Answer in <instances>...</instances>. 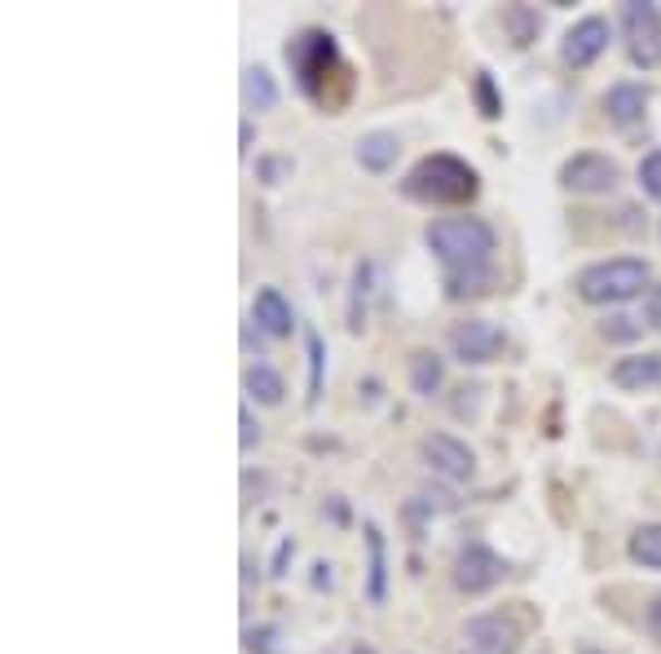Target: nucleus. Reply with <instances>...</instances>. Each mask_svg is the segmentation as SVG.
<instances>
[{
  "mask_svg": "<svg viewBox=\"0 0 661 654\" xmlns=\"http://www.w3.org/2000/svg\"><path fill=\"white\" fill-rule=\"evenodd\" d=\"M445 341H450V350H454V359L463 368H485V363H494L507 350L503 328L490 323V319H463V323H454L445 332Z\"/></svg>",
  "mask_w": 661,
  "mask_h": 654,
  "instance_id": "5",
  "label": "nucleus"
},
{
  "mask_svg": "<svg viewBox=\"0 0 661 654\" xmlns=\"http://www.w3.org/2000/svg\"><path fill=\"white\" fill-rule=\"evenodd\" d=\"M503 27L512 31L516 45H530V40L539 36V13H534L530 4H507V9H503Z\"/></svg>",
  "mask_w": 661,
  "mask_h": 654,
  "instance_id": "21",
  "label": "nucleus"
},
{
  "mask_svg": "<svg viewBox=\"0 0 661 654\" xmlns=\"http://www.w3.org/2000/svg\"><path fill=\"white\" fill-rule=\"evenodd\" d=\"M640 186H644L649 199H661V150L640 159Z\"/></svg>",
  "mask_w": 661,
  "mask_h": 654,
  "instance_id": "23",
  "label": "nucleus"
},
{
  "mask_svg": "<svg viewBox=\"0 0 661 654\" xmlns=\"http://www.w3.org/2000/svg\"><path fill=\"white\" fill-rule=\"evenodd\" d=\"M644 314H649V328H658V332H661V283H658V287H649Z\"/></svg>",
  "mask_w": 661,
  "mask_h": 654,
  "instance_id": "27",
  "label": "nucleus"
},
{
  "mask_svg": "<svg viewBox=\"0 0 661 654\" xmlns=\"http://www.w3.org/2000/svg\"><path fill=\"white\" fill-rule=\"evenodd\" d=\"M600 332H604L609 341H635V336H640V328H635L627 314H613V319H604V323H600Z\"/></svg>",
  "mask_w": 661,
  "mask_h": 654,
  "instance_id": "25",
  "label": "nucleus"
},
{
  "mask_svg": "<svg viewBox=\"0 0 661 654\" xmlns=\"http://www.w3.org/2000/svg\"><path fill=\"white\" fill-rule=\"evenodd\" d=\"M323 390V336L309 332V398H318Z\"/></svg>",
  "mask_w": 661,
  "mask_h": 654,
  "instance_id": "24",
  "label": "nucleus"
},
{
  "mask_svg": "<svg viewBox=\"0 0 661 654\" xmlns=\"http://www.w3.org/2000/svg\"><path fill=\"white\" fill-rule=\"evenodd\" d=\"M631 557L640 562V566H649V570H661V523H644L631 530Z\"/></svg>",
  "mask_w": 661,
  "mask_h": 654,
  "instance_id": "20",
  "label": "nucleus"
},
{
  "mask_svg": "<svg viewBox=\"0 0 661 654\" xmlns=\"http://www.w3.org/2000/svg\"><path fill=\"white\" fill-rule=\"evenodd\" d=\"M397 150H402V137L388 129H375L366 137H357V164L371 168V173H384L397 164Z\"/></svg>",
  "mask_w": 661,
  "mask_h": 654,
  "instance_id": "15",
  "label": "nucleus"
},
{
  "mask_svg": "<svg viewBox=\"0 0 661 654\" xmlns=\"http://www.w3.org/2000/svg\"><path fill=\"white\" fill-rule=\"evenodd\" d=\"M609 49V22L604 18H578L569 31H564V45H560V53H564V62L569 67H591L600 53Z\"/></svg>",
  "mask_w": 661,
  "mask_h": 654,
  "instance_id": "10",
  "label": "nucleus"
},
{
  "mask_svg": "<svg viewBox=\"0 0 661 654\" xmlns=\"http://www.w3.org/2000/svg\"><path fill=\"white\" fill-rule=\"evenodd\" d=\"M243 103H247V111H269L278 103V85H274V76L265 67L243 71Z\"/></svg>",
  "mask_w": 661,
  "mask_h": 654,
  "instance_id": "19",
  "label": "nucleus"
},
{
  "mask_svg": "<svg viewBox=\"0 0 661 654\" xmlns=\"http://www.w3.org/2000/svg\"><path fill=\"white\" fill-rule=\"evenodd\" d=\"M287 62H292V76H296L300 94H305L309 103H318V107H327L331 111L327 85H331V76H344L335 36L323 31V27H305V31H296V36L287 40Z\"/></svg>",
  "mask_w": 661,
  "mask_h": 654,
  "instance_id": "3",
  "label": "nucleus"
},
{
  "mask_svg": "<svg viewBox=\"0 0 661 654\" xmlns=\"http://www.w3.org/2000/svg\"><path fill=\"white\" fill-rule=\"evenodd\" d=\"M366 553H371V562H366V597L379 606L384 602V593H388V562H384V535H379V526L366 523Z\"/></svg>",
  "mask_w": 661,
  "mask_h": 654,
  "instance_id": "16",
  "label": "nucleus"
},
{
  "mask_svg": "<svg viewBox=\"0 0 661 654\" xmlns=\"http://www.w3.org/2000/svg\"><path fill=\"white\" fill-rule=\"evenodd\" d=\"M586 654H595V651H586Z\"/></svg>",
  "mask_w": 661,
  "mask_h": 654,
  "instance_id": "30",
  "label": "nucleus"
},
{
  "mask_svg": "<svg viewBox=\"0 0 661 654\" xmlns=\"http://www.w3.org/2000/svg\"><path fill=\"white\" fill-rule=\"evenodd\" d=\"M467 646L472 654H516L521 628L507 615H476V619H467Z\"/></svg>",
  "mask_w": 661,
  "mask_h": 654,
  "instance_id": "11",
  "label": "nucleus"
},
{
  "mask_svg": "<svg viewBox=\"0 0 661 654\" xmlns=\"http://www.w3.org/2000/svg\"><path fill=\"white\" fill-rule=\"evenodd\" d=\"M420 451H424V460L433 465V474L450 478V482H467V478L476 474V456H472V447L458 442L454 433H428V438L420 442Z\"/></svg>",
  "mask_w": 661,
  "mask_h": 654,
  "instance_id": "9",
  "label": "nucleus"
},
{
  "mask_svg": "<svg viewBox=\"0 0 661 654\" xmlns=\"http://www.w3.org/2000/svg\"><path fill=\"white\" fill-rule=\"evenodd\" d=\"M503 575H507V562H503L490 544H481V539H467V544L454 553V588L467 593V597L490 593Z\"/></svg>",
  "mask_w": 661,
  "mask_h": 654,
  "instance_id": "7",
  "label": "nucleus"
},
{
  "mask_svg": "<svg viewBox=\"0 0 661 654\" xmlns=\"http://www.w3.org/2000/svg\"><path fill=\"white\" fill-rule=\"evenodd\" d=\"M618 177H622V168L600 150H582L560 164V186L578 191V195H609L618 186Z\"/></svg>",
  "mask_w": 661,
  "mask_h": 654,
  "instance_id": "8",
  "label": "nucleus"
},
{
  "mask_svg": "<svg viewBox=\"0 0 661 654\" xmlns=\"http://www.w3.org/2000/svg\"><path fill=\"white\" fill-rule=\"evenodd\" d=\"M441 381H445V363L433 350H415L411 354V390L420 398H433L441 390Z\"/></svg>",
  "mask_w": 661,
  "mask_h": 654,
  "instance_id": "17",
  "label": "nucleus"
},
{
  "mask_svg": "<svg viewBox=\"0 0 661 654\" xmlns=\"http://www.w3.org/2000/svg\"><path fill=\"white\" fill-rule=\"evenodd\" d=\"M238 424H243V438H238V442H243V451H251V447L260 442V424L251 420V407H243V411H238Z\"/></svg>",
  "mask_w": 661,
  "mask_h": 654,
  "instance_id": "26",
  "label": "nucleus"
},
{
  "mask_svg": "<svg viewBox=\"0 0 661 654\" xmlns=\"http://www.w3.org/2000/svg\"><path fill=\"white\" fill-rule=\"evenodd\" d=\"M251 319L265 336H292L296 328V314H292V301L278 292V287H260L256 301H251Z\"/></svg>",
  "mask_w": 661,
  "mask_h": 654,
  "instance_id": "12",
  "label": "nucleus"
},
{
  "mask_svg": "<svg viewBox=\"0 0 661 654\" xmlns=\"http://www.w3.org/2000/svg\"><path fill=\"white\" fill-rule=\"evenodd\" d=\"M644 624H649V637L661 646V593L649 602V615H644Z\"/></svg>",
  "mask_w": 661,
  "mask_h": 654,
  "instance_id": "28",
  "label": "nucleus"
},
{
  "mask_svg": "<svg viewBox=\"0 0 661 654\" xmlns=\"http://www.w3.org/2000/svg\"><path fill=\"white\" fill-rule=\"evenodd\" d=\"M472 94H476V107H481V116H485V120L503 116V98H499V89H494V80H490L485 71L472 80Z\"/></svg>",
  "mask_w": 661,
  "mask_h": 654,
  "instance_id": "22",
  "label": "nucleus"
},
{
  "mask_svg": "<svg viewBox=\"0 0 661 654\" xmlns=\"http://www.w3.org/2000/svg\"><path fill=\"white\" fill-rule=\"evenodd\" d=\"M649 287V262L640 257H613V262H595L578 274V296L591 305H618L631 301Z\"/></svg>",
  "mask_w": 661,
  "mask_h": 654,
  "instance_id": "4",
  "label": "nucleus"
},
{
  "mask_svg": "<svg viewBox=\"0 0 661 654\" xmlns=\"http://www.w3.org/2000/svg\"><path fill=\"white\" fill-rule=\"evenodd\" d=\"M609 377H613L618 390H649V385H661V354H631V359H618Z\"/></svg>",
  "mask_w": 661,
  "mask_h": 654,
  "instance_id": "13",
  "label": "nucleus"
},
{
  "mask_svg": "<svg viewBox=\"0 0 661 654\" xmlns=\"http://www.w3.org/2000/svg\"><path fill=\"white\" fill-rule=\"evenodd\" d=\"M243 390L251 393L256 402H265V407H278L283 393H287V385H283V377H278L269 363H256V368L243 372Z\"/></svg>",
  "mask_w": 661,
  "mask_h": 654,
  "instance_id": "18",
  "label": "nucleus"
},
{
  "mask_svg": "<svg viewBox=\"0 0 661 654\" xmlns=\"http://www.w3.org/2000/svg\"><path fill=\"white\" fill-rule=\"evenodd\" d=\"M481 191V177L467 159L458 155H424L406 177H402V195L428 208H454V204H472Z\"/></svg>",
  "mask_w": 661,
  "mask_h": 654,
  "instance_id": "2",
  "label": "nucleus"
},
{
  "mask_svg": "<svg viewBox=\"0 0 661 654\" xmlns=\"http://www.w3.org/2000/svg\"><path fill=\"white\" fill-rule=\"evenodd\" d=\"M353 654H375L371 646H353Z\"/></svg>",
  "mask_w": 661,
  "mask_h": 654,
  "instance_id": "29",
  "label": "nucleus"
},
{
  "mask_svg": "<svg viewBox=\"0 0 661 654\" xmlns=\"http://www.w3.org/2000/svg\"><path fill=\"white\" fill-rule=\"evenodd\" d=\"M428 248L445 265V292L454 301L490 292L494 283L490 257L499 248V235L485 217H441L428 226Z\"/></svg>",
  "mask_w": 661,
  "mask_h": 654,
  "instance_id": "1",
  "label": "nucleus"
},
{
  "mask_svg": "<svg viewBox=\"0 0 661 654\" xmlns=\"http://www.w3.org/2000/svg\"><path fill=\"white\" fill-rule=\"evenodd\" d=\"M622 36H627V53L635 67L653 71L661 62V13L644 0H627L622 4Z\"/></svg>",
  "mask_w": 661,
  "mask_h": 654,
  "instance_id": "6",
  "label": "nucleus"
},
{
  "mask_svg": "<svg viewBox=\"0 0 661 654\" xmlns=\"http://www.w3.org/2000/svg\"><path fill=\"white\" fill-rule=\"evenodd\" d=\"M644 107H649L644 85L622 80V85H613V89L604 94V116H609L613 125H635V120H644Z\"/></svg>",
  "mask_w": 661,
  "mask_h": 654,
  "instance_id": "14",
  "label": "nucleus"
}]
</instances>
